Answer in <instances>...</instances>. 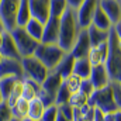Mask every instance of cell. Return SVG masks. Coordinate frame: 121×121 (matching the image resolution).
<instances>
[{
  "label": "cell",
  "mask_w": 121,
  "mask_h": 121,
  "mask_svg": "<svg viewBox=\"0 0 121 121\" xmlns=\"http://www.w3.org/2000/svg\"><path fill=\"white\" fill-rule=\"evenodd\" d=\"M80 32V27L76 18V10L68 9L63 16L59 18V38H58V45L65 51L70 52L75 41Z\"/></svg>",
  "instance_id": "cell-1"
},
{
  "label": "cell",
  "mask_w": 121,
  "mask_h": 121,
  "mask_svg": "<svg viewBox=\"0 0 121 121\" xmlns=\"http://www.w3.org/2000/svg\"><path fill=\"white\" fill-rule=\"evenodd\" d=\"M111 82H116L121 75V49L118 47V38L113 28L108 34V55L104 63Z\"/></svg>",
  "instance_id": "cell-2"
},
{
  "label": "cell",
  "mask_w": 121,
  "mask_h": 121,
  "mask_svg": "<svg viewBox=\"0 0 121 121\" xmlns=\"http://www.w3.org/2000/svg\"><path fill=\"white\" fill-rule=\"evenodd\" d=\"M65 54H68V52H65L58 44H42V42H39L35 52H34V56L38 60H41L45 65V68L51 72L58 66V63L62 60Z\"/></svg>",
  "instance_id": "cell-3"
},
{
  "label": "cell",
  "mask_w": 121,
  "mask_h": 121,
  "mask_svg": "<svg viewBox=\"0 0 121 121\" xmlns=\"http://www.w3.org/2000/svg\"><path fill=\"white\" fill-rule=\"evenodd\" d=\"M21 66L24 72V79L34 80L38 85H42V82L49 75V70L45 68V65L41 60L37 59L34 55L21 58Z\"/></svg>",
  "instance_id": "cell-4"
},
{
  "label": "cell",
  "mask_w": 121,
  "mask_h": 121,
  "mask_svg": "<svg viewBox=\"0 0 121 121\" xmlns=\"http://www.w3.org/2000/svg\"><path fill=\"white\" fill-rule=\"evenodd\" d=\"M10 34H11L14 42H16V47H17L18 54H20L21 58L34 55V52H35L39 42L35 41L32 37H30L24 27H14L10 31Z\"/></svg>",
  "instance_id": "cell-5"
},
{
  "label": "cell",
  "mask_w": 121,
  "mask_h": 121,
  "mask_svg": "<svg viewBox=\"0 0 121 121\" xmlns=\"http://www.w3.org/2000/svg\"><path fill=\"white\" fill-rule=\"evenodd\" d=\"M89 104L91 107H97V108L103 110L104 113H114L118 110L110 85L107 87L94 90V93L89 97Z\"/></svg>",
  "instance_id": "cell-6"
},
{
  "label": "cell",
  "mask_w": 121,
  "mask_h": 121,
  "mask_svg": "<svg viewBox=\"0 0 121 121\" xmlns=\"http://www.w3.org/2000/svg\"><path fill=\"white\" fill-rule=\"evenodd\" d=\"M20 1L21 0H0V18L7 31H11L16 27Z\"/></svg>",
  "instance_id": "cell-7"
},
{
  "label": "cell",
  "mask_w": 121,
  "mask_h": 121,
  "mask_svg": "<svg viewBox=\"0 0 121 121\" xmlns=\"http://www.w3.org/2000/svg\"><path fill=\"white\" fill-rule=\"evenodd\" d=\"M99 4H100V0H83V3L76 9V18L80 30H86L91 24V18Z\"/></svg>",
  "instance_id": "cell-8"
},
{
  "label": "cell",
  "mask_w": 121,
  "mask_h": 121,
  "mask_svg": "<svg viewBox=\"0 0 121 121\" xmlns=\"http://www.w3.org/2000/svg\"><path fill=\"white\" fill-rule=\"evenodd\" d=\"M49 3H51V0H28L31 18L45 24L51 17Z\"/></svg>",
  "instance_id": "cell-9"
},
{
  "label": "cell",
  "mask_w": 121,
  "mask_h": 121,
  "mask_svg": "<svg viewBox=\"0 0 121 121\" xmlns=\"http://www.w3.org/2000/svg\"><path fill=\"white\" fill-rule=\"evenodd\" d=\"M17 78L18 80H24V72L21 66V60L4 58L0 62V79L1 78Z\"/></svg>",
  "instance_id": "cell-10"
},
{
  "label": "cell",
  "mask_w": 121,
  "mask_h": 121,
  "mask_svg": "<svg viewBox=\"0 0 121 121\" xmlns=\"http://www.w3.org/2000/svg\"><path fill=\"white\" fill-rule=\"evenodd\" d=\"M91 45H90V39H89V34H87V28L86 30H80L76 41H75V45L72 48V51L69 54H72V56L75 59H79V58H86L89 51H90Z\"/></svg>",
  "instance_id": "cell-11"
},
{
  "label": "cell",
  "mask_w": 121,
  "mask_h": 121,
  "mask_svg": "<svg viewBox=\"0 0 121 121\" xmlns=\"http://www.w3.org/2000/svg\"><path fill=\"white\" fill-rule=\"evenodd\" d=\"M99 6L113 26L121 21V0H100Z\"/></svg>",
  "instance_id": "cell-12"
},
{
  "label": "cell",
  "mask_w": 121,
  "mask_h": 121,
  "mask_svg": "<svg viewBox=\"0 0 121 121\" xmlns=\"http://www.w3.org/2000/svg\"><path fill=\"white\" fill-rule=\"evenodd\" d=\"M89 80L91 82L93 87L97 90V89H103V87H107L110 83H111V79L107 73V69L104 65H99V66H93L91 68V73Z\"/></svg>",
  "instance_id": "cell-13"
},
{
  "label": "cell",
  "mask_w": 121,
  "mask_h": 121,
  "mask_svg": "<svg viewBox=\"0 0 121 121\" xmlns=\"http://www.w3.org/2000/svg\"><path fill=\"white\" fill-rule=\"evenodd\" d=\"M59 38V18L49 17V20L44 24V34H42V44H58Z\"/></svg>",
  "instance_id": "cell-14"
},
{
  "label": "cell",
  "mask_w": 121,
  "mask_h": 121,
  "mask_svg": "<svg viewBox=\"0 0 121 121\" xmlns=\"http://www.w3.org/2000/svg\"><path fill=\"white\" fill-rule=\"evenodd\" d=\"M107 55H108V41L104 44H100L97 47H91L86 58L89 59L91 66H99V65L106 63Z\"/></svg>",
  "instance_id": "cell-15"
},
{
  "label": "cell",
  "mask_w": 121,
  "mask_h": 121,
  "mask_svg": "<svg viewBox=\"0 0 121 121\" xmlns=\"http://www.w3.org/2000/svg\"><path fill=\"white\" fill-rule=\"evenodd\" d=\"M0 52L3 54L4 58H11V59H18L21 60V56L18 54V49L16 47V42L10 34V31H6L3 35V41L0 45Z\"/></svg>",
  "instance_id": "cell-16"
},
{
  "label": "cell",
  "mask_w": 121,
  "mask_h": 121,
  "mask_svg": "<svg viewBox=\"0 0 121 121\" xmlns=\"http://www.w3.org/2000/svg\"><path fill=\"white\" fill-rule=\"evenodd\" d=\"M62 83H63V79L60 78L55 70H51L49 75L47 76V79L42 82L41 89L55 99V96H56V93L59 90V87L62 86Z\"/></svg>",
  "instance_id": "cell-17"
},
{
  "label": "cell",
  "mask_w": 121,
  "mask_h": 121,
  "mask_svg": "<svg viewBox=\"0 0 121 121\" xmlns=\"http://www.w3.org/2000/svg\"><path fill=\"white\" fill-rule=\"evenodd\" d=\"M73 63H75V58L72 56V54L68 52V54H65V56L62 58V60L58 63V66L54 70L65 80L66 78H69L73 73Z\"/></svg>",
  "instance_id": "cell-18"
},
{
  "label": "cell",
  "mask_w": 121,
  "mask_h": 121,
  "mask_svg": "<svg viewBox=\"0 0 121 121\" xmlns=\"http://www.w3.org/2000/svg\"><path fill=\"white\" fill-rule=\"evenodd\" d=\"M91 63L89 62L87 58H79V59H75V63H73V75L79 76L80 79L86 80L90 78L91 73Z\"/></svg>",
  "instance_id": "cell-19"
},
{
  "label": "cell",
  "mask_w": 121,
  "mask_h": 121,
  "mask_svg": "<svg viewBox=\"0 0 121 121\" xmlns=\"http://www.w3.org/2000/svg\"><path fill=\"white\" fill-rule=\"evenodd\" d=\"M87 34H89V39H90V45L91 47H97L100 44H104L108 41V34L110 31H104L100 30L94 26H89L87 27Z\"/></svg>",
  "instance_id": "cell-20"
},
{
  "label": "cell",
  "mask_w": 121,
  "mask_h": 121,
  "mask_svg": "<svg viewBox=\"0 0 121 121\" xmlns=\"http://www.w3.org/2000/svg\"><path fill=\"white\" fill-rule=\"evenodd\" d=\"M90 26H94L100 30H104V31H110L113 28V24L111 21L108 20V17L104 14V11L100 9V6L97 7V10L94 11V16L91 18V24Z\"/></svg>",
  "instance_id": "cell-21"
},
{
  "label": "cell",
  "mask_w": 121,
  "mask_h": 121,
  "mask_svg": "<svg viewBox=\"0 0 121 121\" xmlns=\"http://www.w3.org/2000/svg\"><path fill=\"white\" fill-rule=\"evenodd\" d=\"M41 90V85H38L37 82L30 80V79H24L23 80V97L26 100H34L38 97V93Z\"/></svg>",
  "instance_id": "cell-22"
},
{
  "label": "cell",
  "mask_w": 121,
  "mask_h": 121,
  "mask_svg": "<svg viewBox=\"0 0 121 121\" xmlns=\"http://www.w3.org/2000/svg\"><path fill=\"white\" fill-rule=\"evenodd\" d=\"M31 18L30 14V6H28V0H21L20 1V7L17 11V18H16V27H24Z\"/></svg>",
  "instance_id": "cell-23"
},
{
  "label": "cell",
  "mask_w": 121,
  "mask_h": 121,
  "mask_svg": "<svg viewBox=\"0 0 121 121\" xmlns=\"http://www.w3.org/2000/svg\"><path fill=\"white\" fill-rule=\"evenodd\" d=\"M24 28L28 32L30 37H32L35 41L41 42L42 34H44V24H42V23H39V21H37V20H34V18H30V21L24 26Z\"/></svg>",
  "instance_id": "cell-24"
},
{
  "label": "cell",
  "mask_w": 121,
  "mask_h": 121,
  "mask_svg": "<svg viewBox=\"0 0 121 121\" xmlns=\"http://www.w3.org/2000/svg\"><path fill=\"white\" fill-rule=\"evenodd\" d=\"M44 111H45V106L37 97V99H34V100L30 101V110H28L27 118H31V120H34V121H41L42 116H44Z\"/></svg>",
  "instance_id": "cell-25"
},
{
  "label": "cell",
  "mask_w": 121,
  "mask_h": 121,
  "mask_svg": "<svg viewBox=\"0 0 121 121\" xmlns=\"http://www.w3.org/2000/svg\"><path fill=\"white\" fill-rule=\"evenodd\" d=\"M28 110H30V101L26 100L24 97H21V99H20L13 107H11L13 117L18 118V120L27 118V116H28Z\"/></svg>",
  "instance_id": "cell-26"
},
{
  "label": "cell",
  "mask_w": 121,
  "mask_h": 121,
  "mask_svg": "<svg viewBox=\"0 0 121 121\" xmlns=\"http://www.w3.org/2000/svg\"><path fill=\"white\" fill-rule=\"evenodd\" d=\"M68 9L69 7H68L66 0H51V3H49L51 17H55V18H60Z\"/></svg>",
  "instance_id": "cell-27"
},
{
  "label": "cell",
  "mask_w": 121,
  "mask_h": 121,
  "mask_svg": "<svg viewBox=\"0 0 121 121\" xmlns=\"http://www.w3.org/2000/svg\"><path fill=\"white\" fill-rule=\"evenodd\" d=\"M17 80L18 79L17 78H13V76L1 78L0 79V91H1V96H3L4 100L9 99V96H10V93H11V90H13V87H14V85H16Z\"/></svg>",
  "instance_id": "cell-28"
},
{
  "label": "cell",
  "mask_w": 121,
  "mask_h": 121,
  "mask_svg": "<svg viewBox=\"0 0 121 121\" xmlns=\"http://www.w3.org/2000/svg\"><path fill=\"white\" fill-rule=\"evenodd\" d=\"M21 97H23V80H17L14 87H13V90H11V93H10V96H9V99L6 101H7V104L11 108Z\"/></svg>",
  "instance_id": "cell-29"
},
{
  "label": "cell",
  "mask_w": 121,
  "mask_h": 121,
  "mask_svg": "<svg viewBox=\"0 0 121 121\" xmlns=\"http://www.w3.org/2000/svg\"><path fill=\"white\" fill-rule=\"evenodd\" d=\"M70 96H72V91L68 89V86H66L65 82H63L62 86L59 87V90H58V93H56V96H55V104H56V106H62V104L69 103Z\"/></svg>",
  "instance_id": "cell-30"
},
{
  "label": "cell",
  "mask_w": 121,
  "mask_h": 121,
  "mask_svg": "<svg viewBox=\"0 0 121 121\" xmlns=\"http://www.w3.org/2000/svg\"><path fill=\"white\" fill-rule=\"evenodd\" d=\"M69 104L73 107V108H82L85 107L86 104H89V97L85 96L83 93L80 91H76L70 96V100H69Z\"/></svg>",
  "instance_id": "cell-31"
},
{
  "label": "cell",
  "mask_w": 121,
  "mask_h": 121,
  "mask_svg": "<svg viewBox=\"0 0 121 121\" xmlns=\"http://www.w3.org/2000/svg\"><path fill=\"white\" fill-rule=\"evenodd\" d=\"M82 80L83 79H80L79 76H76V75H70L69 78H66L63 82H65V85L68 86V89L72 91V94L73 93H76V91H79V89H80V85H82Z\"/></svg>",
  "instance_id": "cell-32"
},
{
  "label": "cell",
  "mask_w": 121,
  "mask_h": 121,
  "mask_svg": "<svg viewBox=\"0 0 121 121\" xmlns=\"http://www.w3.org/2000/svg\"><path fill=\"white\" fill-rule=\"evenodd\" d=\"M58 114H59L58 106L56 104H51V106L45 107V111H44V116H42L41 121H56Z\"/></svg>",
  "instance_id": "cell-33"
},
{
  "label": "cell",
  "mask_w": 121,
  "mask_h": 121,
  "mask_svg": "<svg viewBox=\"0 0 121 121\" xmlns=\"http://www.w3.org/2000/svg\"><path fill=\"white\" fill-rule=\"evenodd\" d=\"M13 118V113L10 106L7 104V101H1L0 103V121H10Z\"/></svg>",
  "instance_id": "cell-34"
},
{
  "label": "cell",
  "mask_w": 121,
  "mask_h": 121,
  "mask_svg": "<svg viewBox=\"0 0 121 121\" xmlns=\"http://www.w3.org/2000/svg\"><path fill=\"white\" fill-rule=\"evenodd\" d=\"M58 108H59V114H62L65 118H68V120L73 121V107L69 104V103H66V104H62V106H58Z\"/></svg>",
  "instance_id": "cell-35"
},
{
  "label": "cell",
  "mask_w": 121,
  "mask_h": 121,
  "mask_svg": "<svg viewBox=\"0 0 121 121\" xmlns=\"http://www.w3.org/2000/svg\"><path fill=\"white\" fill-rule=\"evenodd\" d=\"M110 86H111V90H113V96H114L116 104H117L118 108H121V85L117 83V82H111Z\"/></svg>",
  "instance_id": "cell-36"
},
{
  "label": "cell",
  "mask_w": 121,
  "mask_h": 121,
  "mask_svg": "<svg viewBox=\"0 0 121 121\" xmlns=\"http://www.w3.org/2000/svg\"><path fill=\"white\" fill-rule=\"evenodd\" d=\"M94 87H93V85H91V82L89 79H86V80H82V85H80V89L79 91L80 93H83L85 96H87V97H90L91 94L94 93Z\"/></svg>",
  "instance_id": "cell-37"
},
{
  "label": "cell",
  "mask_w": 121,
  "mask_h": 121,
  "mask_svg": "<svg viewBox=\"0 0 121 121\" xmlns=\"http://www.w3.org/2000/svg\"><path fill=\"white\" fill-rule=\"evenodd\" d=\"M104 111L97 108V107H93V121H104Z\"/></svg>",
  "instance_id": "cell-38"
},
{
  "label": "cell",
  "mask_w": 121,
  "mask_h": 121,
  "mask_svg": "<svg viewBox=\"0 0 121 121\" xmlns=\"http://www.w3.org/2000/svg\"><path fill=\"white\" fill-rule=\"evenodd\" d=\"M66 3H68V7H69V9L76 10V9L83 3V0H66Z\"/></svg>",
  "instance_id": "cell-39"
},
{
  "label": "cell",
  "mask_w": 121,
  "mask_h": 121,
  "mask_svg": "<svg viewBox=\"0 0 121 121\" xmlns=\"http://www.w3.org/2000/svg\"><path fill=\"white\" fill-rule=\"evenodd\" d=\"M113 31L116 32L117 38H118V39H121V21H120V23H117V24H114V26H113Z\"/></svg>",
  "instance_id": "cell-40"
},
{
  "label": "cell",
  "mask_w": 121,
  "mask_h": 121,
  "mask_svg": "<svg viewBox=\"0 0 121 121\" xmlns=\"http://www.w3.org/2000/svg\"><path fill=\"white\" fill-rule=\"evenodd\" d=\"M104 121H114V113H106L104 114Z\"/></svg>",
  "instance_id": "cell-41"
},
{
  "label": "cell",
  "mask_w": 121,
  "mask_h": 121,
  "mask_svg": "<svg viewBox=\"0 0 121 121\" xmlns=\"http://www.w3.org/2000/svg\"><path fill=\"white\" fill-rule=\"evenodd\" d=\"M114 121H121V108L114 111Z\"/></svg>",
  "instance_id": "cell-42"
},
{
  "label": "cell",
  "mask_w": 121,
  "mask_h": 121,
  "mask_svg": "<svg viewBox=\"0 0 121 121\" xmlns=\"http://www.w3.org/2000/svg\"><path fill=\"white\" fill-rule=\"evenodd\" d=\"M4 31H7V30H6V27H4V24H3V21H1V18H0V34H3Z\"/></svg>",
  "instance_id": "cell-43"
},
{
  "label": "cell",
  "mask_w": 121,
  "mask_h": 121,
  "mask_svg": "<svg viewBox=\"0 0 121 121\" xmlns=\"http://www.w3.org/2000/svg\"><path fill=\"white\" fill-rule=\"evenodd\" d=\"M56 121H70V120H68V118H65L62 114H58V118H56Z\"/></svg>",
  "instance_id": "cell-44"
},
{
  "label": "cell",
  "mask_w": 121,
  "mask_h": 121,
  "mask_svg": "<svg viewBox=\"0 0 121 121\" xmlns=\"http://www.w3.org/2000/svg\"><path fill=\"white\" fill-rule=\"evenodd\" d=\"M1 101H4V99H3V96H1V91H0V103Z\"/></svg>",
  "instance_id": "cell-45"
},
{
  "label": "cell",
  "mask_w": 121,
  "mask_h": 121,
  "mask_svg": "<svg viewBox=\"0 0 121 121\" xmlns=\"http://www.w3.org/2000/svg\"><path fill=\"white\" fill-rule=\"evenodd\" d=\"M4 59V56H3V54H1V52H0V62H1V60Z\"/></svg>",
  "instance_id": "cell-46"
},
{
  "label": "cell",
  "mask_w": 121,
  "mask_h": 121,
  "mask_svg": "<svg viewBox=\"0 0 121 121\" xmlns=\"http://www.w3.org/2000/svg\"><path fill=\"white\" fill-rule=\"evenodd\" d=\"M10 121H21V120H18V118H16V117H13V118H11Z\"/></svg>",
  "instance_id": "cell-47"
},
{
  "label": "cell",
  "mask_w": 121,
  "mask_h": 121,
  "mask_svg": "<svg viewBox=\"0 0 121 121\" xmlns=\"http://www.w3.org/2000/svg\"><path fill=\"white\" fill-rule=\"evenodd\" d=\"M21 121H34V120H31V118H23Z\"/></svg>",
  "instance_id": "cell-48"
},
{
  "label": "cell",
  "mask_w": 121,
  "mask_h": 121,
  "mask_svg": "<svg viewBox=\"0 0 121 121\" xmlns=\"http://www.w3.org/2000/svg\"><path fill=\"white\" fill-rule=\"evenodd\" d=\"M118 47H120V49H121V39H118Z\"/></svg>",
  "instance_id": "cell-49"
}]
</instances>
